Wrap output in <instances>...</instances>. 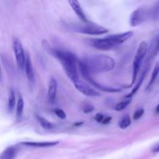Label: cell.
<instances>
[{"label": "cell", "instance_id": "obj_1", "mask_svg": "<svg viewBox=\"0 0 159 159\" xmlns=\"http://www.w3.org/2000/svg\"><path fill=\"white\" fill-rule=\"evenodd\" d=\"M49 52L54 55L63 66L65 73L71 82L79 79V72L77 68V57L74 54L68 51L53 49L49 48Z\"/></svg>", "mask_w": 159, "mask_h": 159}, {"label": "cell", "instance_id": "obj_2", "mask_svg": "<svg viewBox=\"0 0 159 159\" xmlns=\"http://www.w3.org/2000/svg\"><path fill=\"white\" fill-rule=\"evenodd\" d=\"M87 70L92 73L107 72L113 69L115 61L112 57L107 55H93L82 61Z\"/></svg>", "mask_w": 159, "mask_h": 159}, {"label": "cell", "instance_id": "obj_3", "mask_svg": "<svg viewBox=\"0 0 159 159\" xmlns=\"http://www.w3.org/2000/svg\"><path fill=\"white\" fill-rule=\"evenodd\" d=\"M133 31L122 33V34L110 35L104 38L94 39L92 41V45L95 48L100 51H110L117 47L118 45L124 43L133 36Z\"/></svg>", "mask_w": 159, "mask_h": 159}, {"label": "cell", "instance_id": "obj_4", "mask_svg": "<svg viewBox=\"0 0 159 159\" xmlns=\"http://www.w3.org/2000/svg\"><path fill=\"white\" fill-rule=\"evenodd\" d=\"M77 65L79 66V71H80L82 78H83L86 82H88L90 85H93V86L97 88L98 89L100 90V91L105 92V93H119V92L121 91V89L120 88H113V87L104 86V85H100V84L98 83V82H96V81L91 77V75H90L89 72L88 71L85 64L83 63L82 61H78Z\"/></svg>", "mask_w": 159, "mask_h": 159}, {"label": "cell", "instance_id": "obj_5", "mask_svg": "<svg viewBox=\"0 0 159 159\" xmlns=\"http://www.w3.org/2000/svg\"><path fill=\"white\" fill-rule=\"evenodd\" d=\"M148 50V44L146 41L141 42L139 44L137 51L136 54H135L134 60L133 63V71H132V81H131V85H133L135 83L138 78V73L140 71V68H141V65H142L143 61H144V57H145L146 54H147Z\"/></svg>", "mask_w": 159, "mask_h": 159}, {"label": "cell", "instance_id": "obj_6", "mask_svg": "<svg viewBox=\"0 0 159 159\" xmlns=\"http://www.w3.org/2000/svg\"><path fill=\"white\" fill-rule=\"evenodd\" d=\"M85 24L82 26H79L75 27V30L81 34H88V35H102L106 34L109 32V30L107 28L103 27L99 25L94 24L92 23H84Z\"/></svg>", "mask_w": 159, "mask_h": 159}, {"label": "cell", "instance_id": "obj_7", "mask_svg": "<svg viewBox=\"0 0 159 159\" xmlns=\"http://www.w3.org/2000/svg\"><path fill=\"white\" fill-rule=\"evenodd\" d=\"M148 19H150V9L147 6H141L135 9L130 15V26H138Z\"/></svg>", "mask_w": 159, "mask_h": 159}, {"label": "cell", "instance_id": "obj_8", "mask_svg": "<svg viewBox=\"0 0 159 159\" xmlns=\"http://www.w3.org/2000/svg\"><path fill=\"white\" fill-rule=\"evenodd\" d=\"M12 48H13L14 55H15L16 61L17 65L20 69L24 68L25 59H26V54L23 50V47L21 42L18 38H14L12 41Z\"/></svg>", "mask_w": 159, "mask_h": 159}, {"label": "cell", "instance_id": "obj_9", "mask_svg": "<svg viewBox=\"0 0 159 159\" xmlns=\"http://www.w3.org/2000/svg\"><path fill=\"white\" fill-rule=\"evenodd\" d=\"M73 83H74L76 89L79 92H80L81 93H82L83 95H85V96H89V97H97V96H100V93L99 92L95 90L94 89H93L91 86L87 85V84L84 83L83 82L80 81L79 79H78L77 81L74 82Z\"/></svg>", "mask_w": 159, "mask_h": 159}, {"label": "cell", "instance_id": "obj_10", "mask_svg": "<svg viewBox=\"0 0 159 159\" xmlns=\"http://www.w3.org/2000/svg\"><path fill=\"white\" fill-rule=\"evenodd\" d=\"M68 2L69 3L70 6L71 7V9L75 12V13L78 16V17L83 23H88L89 20H87L86 16H85V12H84L82 6H80V3L79 2V1L78 0H68Z\"/></svg>", "mask_w": 159, "mask_h": 159}, {"label": "cell", "instance_id": "obj_11", "mask_svg": "<svg viewBox=\"0 0 159 159\" xmlns=\"http://www.w3.org/2000/svg\"><path fill=\"white\" fill-rule=\"evenodd\" d=\"M24 68L25 71H26V77H27L28 81H29L30 83H34V79H35V75H34V67H33L32 61H31V57L29 54H26Z\"/></svg>", "mask_w": 159, "mask_h": 159}, {"label": "cell", "instance_id": "obj_12", "mask_svg": "<svg viewBox=\"0 0 159 159\" xmlns=\"http://www.w3.org/2000/svg\"><path fill=\"white\" fill-rule=\"evenodd\" d=\"M57 81H56V79L54 78H51L49 82V85H48V99H49V101L51 102H54L55 101L56 96H57Z\"/></svg>", "mask_w": 159, "mask_h": 159}, {"label": "cell", "instance_id": "obj_13", "mask_svg": "<svg viewBox=\"0 0 159 159\" xmlns=\"http://www.w3.org/2000/svg\"><path fill=\"white\" fill-rule=\"evenodd\" d=\"M23 145L32 148H51L58 144V141H43V142H34V141H25L21 143Z\"/></svg>", "mask_w": 159, "mask_h": 159}, {"label": "cell", "instance_id": "obj_14", "mask_svg": "<svg viewBox=\"0 0 159 159\" xmlns=\"http://www.w3.org/2000/svg\"><path fill=\"white\" fill-rule=\"evenodd\" d=\"M17 152H18V147L9 146L6 148L0 155V159H14L16 156Z\"/></svg>", "mask_w": 159, "mask_h": 159}, {"label": "cell", "instance_id": "obj_15", "mask_svg": "<svg viewBox=\"0 0 159 159\" xmlns=\"http://www.w3.org/2000/svg\"><path fill=\"white\" fill-rule=\"evenodd\" d=\"M16 106V96L13 89H10L9 91V97H8V110L12 113Z\"/></svg>", "mask_w": 159, "mask_h": 159}, {"label": "cell", "instance_id": "obj_16", "mask_svg": "<svg viewBox=\"0 0 159 159\" xmlns=\"http://www.w3.org/2000/svg\"><path fill=\"white\" fill-rule=\"evenodd\" d=\"M158 73H159V64L158 63L156 65H155V68H154L153 72H152V76H151L150 81H149V83H148V85L146 89L148 90L149 89H150L151 87H152V85L155 84V81H156L157 78H158Z\"/></svg>", "mask_w": 159, "mask_h": 159}, {"label": "cell", "instance_id": "obj_17", "mask_svg": "<svg viewBox=\"0 0 159 159\" xmlns=\"http://www.w3.org/2000/svg\"><path fill=\"white\" fill-rule=\"evenodd\" d=\"M37 119L38 120L39 124H40L42 127L45 130H51L53 128V125L50 121H48V120L43 118V116H40L39 115H37Z\"/></svg>", "mask_w": 159, "mask_h": 159}, {"label": "cell", "instance_id": "obj_18", "mask_svg": "<svg viewBox=\"0 0 159 159\" xmlns=\"http://www.w3.org/2000/svg\"><path fill=\"white\" fill-rule=\"evenodd\" d=\"M130 124H131V120H130V116H129V115H125V116L119 121L118 125H119L120 128L124 130V129L127 128V127L130 125Z\"/></svg>", "mask_w": 159, "mask_h": 159}, {"label": "cell", "instance_id": "obj_19", "mask_svg": "<svg viewBox=\"0 0 159 159\" xmlns=\"http://www.w3.org/2000/svg\"><path fill=\"white\" fill-rule=\"evenodd\" d=\"M23 110H24V100L22 97L19 98L18 101H17V105H16V116L18 118L21 117L23 115Z\"/></svg>", "mask_w": 159, "mask_h": 159}, {"label": "cell", "instance_id": "obj_20", "mask_svg": "<svg viewBox=\"0 0 159 159\" xmlns=\"http://www.w3.org/2000/svg\"><path fill=\"white\" fill-rule=\"evenodd\" d=\"M130 102H131V98H126L125 100L118 102V103L115 106V110H116V111H121V110H124L127 106L130 105Z\"/></svg>", "mask_w": 159, "mask_h": 159}, {"label": "cell", "instance_id": "obj_21", "mask_svg": "<svg viewBox=\"0 0 159 159\" xmlns=\"http://www.w3.org/2000/svg\"><path fill=\"white\" fill-rule=\"evenodd\" d=\"M144 75H145V71H144V72L142 73V75H141V79H140L139 82H138V83H137L136 85H135L134 88L133 89H132L131 93H130V94H129V95H127V96H125V98H131L132 96H133L134 95L135 93H137V91H138V90L139 89L140 86H141V84H142L143 81H144Z\"/></svg>", "mask_w": 159, "mask_h": 159}, {"label": "cell", "instance_id": "obj_22", "mask_svg": "<svg viewBox=\"0 0 159 159\" xmlns=\"http://www.w3.org/2000/svg\"><path fill=\"white\" fill-rule=\"evenodd\" d=\"M144 110L143 108H140L138 109V110H137L136 111H135V113H134V120H138L144 115Z\"/></svg>", "mask_w": 159, "mask_h": 159}, {"label": "cell", "instance_id": "obj_23", "mask_svg": "<svg viewBox=\"0 0 159 159\" xmlns=\"http://www.w3.org/2000/svg\"><path fill=\"white\" fill-rule=\"evenodd\" d=\"M54 113H55L57 117H59L61 120H65L66 118V114H65V111L61 110V109H55L54 110Z\"/></svg>", "mask_w": 159, "mask_h": 159}, {"label": "cell", "instance_id": "obj_24", "mask_svg": "<svg viewBox=\"0 0 159 159\" xmlns=\"http://www.w3.org/2000/svg\"><path fill=\"white\" fill-rule=\"evenodd\" d=\"M93 110H94V107H93L92 105H90V104H85V105L84 106L83 108H82V110H83L84 113H85L93 112Z\"/></svg>", "mask_w": 159, "mask_h": 159}, {"label": "cell", "instance_id": "obj_25", "mask_svg": "<svg viewBox=\"0 0 159 159\" xmlns=\"http://www.w3.org/2000/svg\"><path fill=\"white\" fill-rule=\"evenodd\" d=\"M104 116H105V115L102 114V113H96V114L95 115L94 119H95V120L97 121L98 123H102V120H103Z\"/></svg>", "mask_w": 159, "mask_h": 159}, {"label": "cell", "instance_id": "obj_26", "mask_svg": "<svg viewBox=\"0 0 159 159\" xmlns=\"http://www.w3.org/2000/svg\"><path fill=\"white\" fill-rule=\"evenodd\" d=\"M112 120V117L110 116H104L103 120H102V123L101 124H109Z\"/></svg>", "mask_w": 159, "mask_h": 159}, {"label": "cell", "instance_id": "obj_27", "mask_svg": "<svg viewBox=\"0 0 159 159\" xmlns=\"http://www.w3.org/2000/svg\"><path fill=\"white\" fill-rule=\"evenodd\" d=\"M158 151H159V144H157L155 147H153V148H152V152H155V153H158Z\"/></svg>", "mask_w": 159, "mask_h": 159}, {"label": "cell", "instance_id": "obj_28", "mask_svg": "<svg viewBox=\"0 0 159 159\" xmlns=\"http://www.w3.org/2000/svg\"><path fill=\"white\" fill-rule=\"evenodd\" d=\"M156 113H158V107H157V108H156Z\"/></svg>", "mask_w": 159, "mask_h": 159}, {"label": "cell", "instance_id": "obj_29", "mask_svg": "<svg viewBox=\"0 0 159 159\" xmlns=\"http://www.w3.org/2000/svg\"><path fill=\"white\" fill-rule=\"evenodd\" d=\"M0 78H1V67H0Z\"/></svg>", "mask_w": 159, "mask_h": 159}]
</instances>
